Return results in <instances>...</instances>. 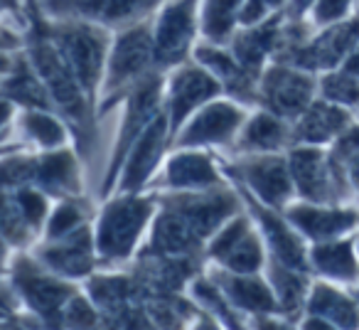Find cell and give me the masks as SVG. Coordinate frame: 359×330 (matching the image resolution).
<instances>
[{
	"instance_id": "cb8c5ba5",
	"label": "cell",
	"mask_w": 359,
	"mask_h": 330,
	"mask_svg": "<svg viewBox=\"0 0 359 330\" xmlns=\"http://www.w3.org/2000/svg\"><path fill=\"white\" fill-rule=\"evenodd\" d=\"M215 284L222 289V293L229 298V303L239 310L254 315H273L278 313V301L266 279L256 274H231V271H217Z\"/></svg>"
},
{
	"instance_id": "ee69618b",
	"label": "cell",
	"mask_w": 359,
	"mask_h": 330,
	"mask_svg": "<svg viewBox=\"0 0 359 330\" xmlns=\"http://www.w3.org/2000/svg\"><path fill=\"white\" fill-rule=\"evenodd\" d=\"M315 0H288V8H285V20L290 22H305L308 20V13L313 8Z\"/></svg>"
},
{
	"instance_id": "5bb4252c",
	"label": "cell",
	"mask_w": 359,
	"mask_h": 330,
	"mask_svg": "<svg viewBox=\"0 0 359 330\" xmlns=\"http://www.w3.org/2000/svg\"><path fill=\"white\" fill-rule=\"evenodd\" d=\"M244 104L234 99H215L190 116L180 133L172 138L175 148H210V145H234L246 124Z\"/></svg>"
},
{
	"instance_id": "7dc6e473",
	"label": "cell",
	"mask_w": 359,
	"mask_h": 330,
	"mask_svg": "<svg viewBox=\"0 0 359 330\" xmlns=\"http://www.w3.org/2000/svg\"><path fill=\"white\" fill-rule=\"evenodd\" d=\"M342 70H347L349 74H354L359 79V45L352 50V55L344 60V65H342Z\"/></svg>"
},
{
	"instance_id": "e0dca14e",
	"label": "cell",
	"mask_w": 359,
	"mask_h": 330,
	"mask_svg": "<svg viewBox=\"0 0 359 330\" xmlns=\"http://www.w3.org/2000/svg\"><path fill=\"white\" fill-rule=\"evenodd\" d=\"M35 256L62 279H84L96 269V239L89 225H81L62 239H45Z\"/></svg>"
},
{
	"instance_id": "6da1fadb",
	"label": "cell",
	"mask_w": 359,
	"mask_h": 330,
	"mask_svg": "<svg viewBox=\"0 0 359 330\" xmlns=\"http://www.w3.org/2000/svg\"><path fill=\"white\" fill-rule=\"evenodd\" d=\"M25 13H27V32H25L27 60L35 67L40 79L45 81L47 91L52 96V104H55V111L74 131L76 140H79V153L89 155L96 136L94 131L96 104L89 99L81 81L76 79L74 70L67 65L62 52L57 50V45L50 40V35L42 27L40 3L37 0H27Z\"/></svg>"
},
{
	"instance_id": "f546056e",
	"label": "cell",
	"mask_w": 359,
	"mask_h": 330,
	"mask_svg": "<svg viewBox=\"0 0 359 330\" xmlns=\"http://www.w3.org/2000/svg\"><path fill=\"white\" fill-rule=\"evenodd\" d=\"M244 0H202L200 37L215 45H229L239 30V13Z\"/></svg>"
},
{
	"instance_id": "7402d4cb",
	"label": "cell",
	"mask_w": 359,
	"mask_h": 330,
	"mask_svg": "<svg viewBox=\"0 0 359 330\" xmlns=\"http://www.w3.org/2000/svg\"><path fill=\"white\" fill-rule=\"evenodd\" d=\"M163 185L170 190H207L222 185V173L202 148H180L165 163Z\"/></svg>"
},
{
	"instance_id": "d6a6232c",
	"label": "cell",
	"mask_w": 359,
	"mask_h": 330,
	"mask_svg": "<svg viewBox=\"0 0 359 330\" xmlns=\"http://www.w3.org/2000/svg\"><path fill=\"white\" fill-rule=\"evenodd\" d=\"M264 244H266L264 237L251 227L239 239V244H236L224 259L217 261V266H222L224 271H231V274H256V271L266 264Z\"/></svg>"
},
{
	"instance_id": "d6986e66",
	"label": "cell",
	"mask_w": 359,
	"mask_h": 330,
	"mask_svg": "<svg viewBox=\"0 0 359 330\" xmlns=\"http://www.w3.org/2000/svg\"><path fill=\"white\" fill-rule=\"evenodd\" d=\"M192 60L200 62L205 70L219 79L229 99L239 101L244 106L259 104V79L241 67V62L234 57L229 45H215V42L200 40L192 52Z\"/></svg>"
},
{
	"instance_id": "ffe728a7",
	"label": "cell",
	"mask_w": 359,
	"mask_h": 330,
	"mask_svg": "<svg viewBox=\"0 0 359 330\" xmlns=\"http://www.w3.org/2000/svg\"><path fill=\"white\" fill-rule=\"evenodd\" d=\"M280 40H283V13L266 20L264 25L239 27L231 37L229 50L234 52V57L249 74L261 79L264 70L280 52Z\"/></svg>"
},
{
	"instance_id": "d4e9b609",
	"label": "cell",
	"mask_w": 359,
	"mask_h": 330,
	"mask_svg": "<svg viewBox=\"0 0 359 330\" xmlns=\"http://www.w3.org/2000/svg\"><path fill=\"white\" fill-rule=\"evenodd\" d=\"M288 145H293V126H290V121L261 109L246 119L234 148L241 155H254L278 153V150L288 148Z\"/></svg>"
},
{
	"instance_id": "74e56055",
	"label": "cell",
	"mask_w": 359,
	"mask_h": 330,
	"mask_svg": "<svg viewBox=\"0 0 359 330\" xmlns=\"http://www.w3.org/2000/svg\"><path fill=\"white\" fill-rule=\"evenodd\" d=\"M35 171L37 155L6 153V158H3V183H6V190H18L22 185H32L35 183Z\"/></svg>"
},
{
	"instance_id": "816d5d0a",
	"label": "cell",
	"mask_w": 359,
	"mask_h": 330,
	"mask_svg": "<svg viewBox=\"0 0 359 330\" xmlns=\"http://www.w3.org/2000/svg\"><path fill=\"white\" fill-rule=\"evenodd\" d=\"M357 298H359V291H357Z\"/></svg>"
},
{
	"instance_id": "52a82bcc",
	"label": "cell",
	"mask_w": 359,
	"mask_h": 330,
	"mask_svg": "<svg viewBox=\"0 0 359 330\" xmlns=\"http://www.w3.org/2000/svg\"><path fill=\"white\" fill-rule=\"evenodd\" d=\"M202 0H168L153 18V45L158 72H170L192 60L200 35Z\"/></svg>"
},
{
	"instance_id": "681fc988",
	"label": "cell",
	"mask_w": 359,
	"mask_h": 330,
	"mask_svg": "<svg viewBox=\"0 0 359 330\" xmlns=\"http://www.w3.org/2000/svg\"><path fill=\"white\" fill-rule=\"evenodd\" d=\"M266 3L273 13H285V8H288V0H266Z\"/></svg>"
},
{
	"instance_id": "603a6c76",
	"label": "cell",
	"mask_w": 359,
	"mask_h": 330,
	"mask_svg": "<svg viewBox=\"0 0 359 330\" xmlns=\"http://www.w3.org/2000/svg\"><path fill=\"white\" fill-rule=\"evenodd\" d=\"M32 185H37L57 200L81 197V176L76 155L69 148L42 150L37 155V171Z\"/></svg>"
},
{
	"instance_id": "5b68a950",
	"label": "cell",
	"mask_w": 359,
	"mask_h": 330,
	"mask_svg": "<svg viewBox=\"0 0 359 330\" xmlns=\"http://www.w3.org/2000/svg\"><path fill=\"white\" fill-rule=\"evenodd\" d=\"M123 121H121L118 138H116L114 153L109 160V171H106L104 185L101 192L109 195L111 190H116L118 183L121 168H123L126 158H128L130 148L135 145V140L145 133L153 119L165 109V72H153L150 77H145L138 86L128 91V96L123 99Z\"/></svg>"
},
{
	"instance_id": "f35d334b",
	"label": "cell",
	"mask_w": 359,
	"mask_h": 330,
	"mask_svg": "<svg viewBox=\"0 0 359 330\" xmlns=\"http://www.w3.org/2000/svg\"><path fill=\"white\" fill-rule=\"evenodd\" d=\"M62 325H65L67 330H101L99 308H96L94 301L76 293L74 298L67 303L65 315H62Z\"/></svg>"
},
{
	"instance_id": "4316f807",
	"label": "cell",
	"mask_w": 359,
	"mask_h": 330,
	"mask_svg": "<svg viewBox=\"0 0 359 330\" xmlns=\"http://www.w3.org/2000/svg\"><path fill=\"white\" fill-rule=\"evenodd\" d=\"M205 242L195 235L177 212L163 210L155 215L153 230H150V244L145 254H163V256H195V251L202 249Z\"/></svg>"
},
{
	"instance_id": "9a60e30c",
	"label": "cell",
	"mask_w": 359,
	"mask_h": 330,
	"mask_svg": "<svg viewBox=\"0 0 359 330\" xmlns=\"http://www.w3.org/2000/svg\"><path fill=\"white\" fill-rule=\"evenodd\" d=\"M236 190H239L249 215L254 217L256 225H259L261 237H264L266 246L271 249V259L280 261V264H285V266H293V269L308 271L310 269V249H305V244H303L305 237L290 225L285 212L264 205V202L256 200L246 187L236 185Z\"/></svg>"
},
{
	"instance_id": "e575fe53",
	"label": "cell",
	"mask_w": 359,
	"mask_h": 330,
	"mask_svg": "<svg viewBox=\"0 0 359 330\" xmlns=\"http://www.w3.org/2000/svg\"><path fill=\"white\" fill-rule=\"evenodd\" d=\"M6 195L13 200V205L18 207L25 222L32 227V230H42L47 220H50V195L45 190H40L37 185H22L18 190H6Z\"/></svg>"
},
{
	"instance_id": "7c38bea8",
	"label": "cell",
	"mask_w": 359,
	"mask_h": 330,
	"mask_svg": "<svg viewBox=\"0 0 359 330\" xmlns=\"http://www.w3.org/2000/svg\"><path fill=\"white\" fill-rule=\"evenodd\" d=\"M224 171L234 178L236 185L246 187L256 200L273 210H285L295 197L288 158L278 153L244 155L236 163L224 165Z\"/></svg>"
},
{
	"instance_id": "277c9868",
	"label": "cell",
	"mask_w": 359,
	"mask_h": 330,
	"mask_svg": "<svg viewBox=\"0 0 359 330\" xmlns=\"http://www.w3.org/2000/svg\"><path fill=\"white\" fill-rule=\"evenodd\" d=\"M153 72H158L153 45V20H143L138 25L116 30L109 62H106V77L104 84H101L99 114H106L111 106L123 101L128 91L138 86Z\"/></svg>"
},
{
	"instance_id": "2e32d148",
	"label": "cell",
	"mask_w": 359,
	"mask_h": 330,
	"mask_svg": "<svg viewBox=\"0 0 359 330\" xmlns=\"http://www.w3.org/2000/svg\"><path fill=\"white\" fill-rule=\"evenodd\" d=\"M172 140V131H170V116L168 111H160L153 119V124L145 128V133L135 140L130 148L128 158H126L123 168H121L118 183H116V192H140L150 183V178L158 171L160 160L165 155V148Z\"/></svg>"
},
{
	"instance_id": "484cf974",
	"label": "cell",
	"mask_w": 359,
	"mask_h": 330,
	"mask_svg": "<svg viewBox=\"0 0 359 330\" xmlns=\"http://www.w3.org/2000/svg\"><path fill=\"white\" fill-rule=\"evenodd\" d=\"M310 269L332 284H354L359 279V254L354 237H339V239L313 244Z\"/></svg>"
},
{
	"instance_id": "bcb514c9",
	"label": "cell",
	"mask_w": 359,
	"mask_h": 330,
	"mask_svg": "<svg viewBox=\"0 0 359 330\" xmlns=\"http://www.w3.org/2000/svg\"><path fill=\"white\" fill-rule=\"evenodd\" d=\"M300 330H339V328L334 323H330V320L320 318V315H308L303 320V325H300Z\"/></svg>"
},
{
	"instance_id": "4fadbf2b",
	"label": "cell",
	"mask_w": 359,
	"mask_h": 330,
	"mask_svg": "<svg viewBox=\"0 0 359 330\" xmlns=\"http://www.w3.org/2000/svg\"><path fill=\"white\" fill-rule=\"evenodd\" d=\"M219 94H224V86L200 62L187 60L175 70H170V74L165 77V111L170 116L172 138L190 121L195 111H200L210 101L219 99Z\"/></svg>"
},
{
	"instance_id": "ba28073f",
	"label": "cell",
	"mask_w": 359,
	"mask_h": 330,
	"mask_svg": "<svg viewBox=\"0 0 359 330\" xmlns=\"http://www.w3.org/2000/svg\"><path fill=\"white\" fill-rule=\"evenodd\" d=\"M13 281H15L18 298L27 303V308L52 330H62V315L72 298L76 296V289L69 284V279H62L55 271H50L40 259H30V256H18L15 271H13Z\"/></svg>"
},
{
	"instance_id": "d590c367",
	"label": "cell",
	"mask_w": 359,
	"mask_h": 330,
	"mask_svg": "<svg viewBox=\"0 0 359 330\" xmlns=\"http://www.w3.org/2000/svg\"><path fill=\"white\" fill-rule=\"evenodd\" d=\"M81 225H86V210L79 202V197L60 200V205L50 212L45 239H62V237H67L74 230H79Z\"/></svg>"
},
{
	"instance_id": "8fae6325",
	"label": "cell",
	"mask_w": 359,
	"mask_h": 330,
	"mask_svg": "<svg viewBox=\"0 0 359 330\" xmlns=\"http://www.w3.org/2000/svg\"><path fill=\"white\" fill-rule=\"evenodd\" d=\"M40 8L55 20H86L109 30L153 20L168 0H37Z\"/></svg>"
},
{
	"instance_id": "9c48e42d",
	"label": "cell",
	"mask_w": 359,
	"mask_h": 330,
	"mask_svg": "<svg viewBox=\"0 0 359 330\" xmlns=\"http://www.w3.org/2000/svg\"><path fill=\"white\" fill-rule=\"evenodd\" d=\"M318 99V74L273 60L259 79V106L285 121H298Z\"/></svg>"
},
{
	"instance_id": "b9f144b4",
	"label": "cell",
	"mask_w": 359,
	"mask_h": 330,
	"mask_svg": "<svg viewBox=\"0 0 359 330\" xmlns=\"http://www.w3.org/2000/svg\"><path fill=\"white\" fill-rule=\"evenodd\" d=\"M273 13L269 8L266 0H244V6H241V13H239V27H256V25H264L266 20H271Z\"/></svg>"
},
{
	"instance_id": "836d02e7",
	"label": "cell",
	"mask_w": 359,
	"mask_h": 330,
	"mask_svg": "<svg viewBox=\"0 0 359 330\" xmlns=\"http://www.w3.org/2000/svg\"><path fill=\"white\" fill-rule=\"evenodd\" d=\"M318 94L320 99L330 101V104L352 111L359 106V79L342 67L332 72H323V74H318Z\"/></svg>"
},
{
	"instance_id": "f1b7e54d",
	"label": "cell",
	"mask_w": 359,
	"mask_h": 330,
	"mask_svg": "<svg viewBox=\"0 0 359 330\" xmlns=\"http://www.w3.org/2000/svg\"><path fill=\"white\" fill-rule=\"evenodd\" d=\"M62 116L45 109H18V131L27 136L40 150L65 148L69 140V128Z\"/></svg>"
},
{
	"instance_id": "8d00e7d4",
	"label": "cell",
	"mask_w": 359,
	"mask_h": 330,
	"mask_svg": "<svg viewBox=\"0 0 359 330\" xmlns=\"http://www.w3.org/2000/svg\"><path fill=\"white\" fill-rule=\"evenodd\" d=\"M251 220L254 217L251 215H244V212H239V215H234L229 222H226L224 227H222L219 232H217L215 237H212L210 242H207V256H210L212 261H222L226 254H229L231 249H234L236 244H239V239L246 235V232L251 230Z\"/></svg>"
},
{
	"instance_id": "1f68e13d",
	"label": "cell",
	"mask_w": 359,
	"mask_h": 330,
	"mask_svg": "<svg viewBox=\"0 0 359 330\" xmlns=\"http://www.w3.org/2000/svg\"><path fill=\"white\" fill-rule=\"evenodd\" d=\"M140 284L133 281L130 276H118V274H104L94 276L89 281V296L96 303L99 310H118L123 305H128V301L138 293Z\"/></svg>"
},
{
	"instance_id": "f907efd6",
	"label": "cell",
	"mask_w": 359,
	"mask_h": 330,
	"mask_svg": "<svg viewBox=\"0 0 359 330\" xmlns=\"http://www.w3.org/2000/svg\"><path fill=\"white\" fill-rule=\"evenodd\" d=\"M354 244H357V254H359V235L354 237Z\"/></svg>"
},
{
	"instance_id": "3957f363",
	"label": "cell",
	"mask_w": 359,
	"mask_h": 330,
	"mask_svg": "<svg viewBox=\"0 0 359 330\" xmlns=\"http://www.w3.org/2000/svg\"><path fill=\"white\" fill-rule=\"evenodd\" d=\"M158 197H145L140 192H116L106 202L94 227L99 264H123L138 249V242L148 225L155 220Z\"/></svg>"
},
{
	"instance_id": "83f0119b",
	"label": "cell",
	"mask_w": 359,
	"mask_h": 330,
	"mask_svg": "<svg viewBox=\"0 0 359 330\" xmlns=\"http://www.w3.org/2000/svg\"><path fill=\"white\" fill-rule=\"evenodd\" d=\"M308 310L310 315H320L334 323L339 330H359V298L347 296L342 289L327 281L310 286Z\"/></svg>"
},
{
	"instance_id": "f6af8a7d",
	"label": "cell",
	"mask_w": 359,
	"mask_h": 330,
	"mask_svg": "<svg viewBox=\"0 0 359 330\" xmlns=\"http://www.w3.org/2000/svg\"><path fill=\"white\" fill-rule=\"evenodd\" d=\"M254 330H295V328L290 323H285V320L273 318V315H256Z\"/></svg>"
},
{
	"instance_id": "8992f818",
	"label": "cell",
	"mask_w": 359,
	"mask_h": 330,
	"mask_svg": "<svg viewBox=\"0 0 359 330\" xmlns=\"http://www.w3.org/2000/svg\"><path fill=\"white\" fill-rule=\"evenodd\" d=\"M288 165L298 200L325 205H342L352 200L344 171L332 160L330 150H323L320 145H290Z\"/></svg>"
},
{
	"instance_id": "44dd1931",
	"label": "cell",
	"mask_w": 359,
	"mask_h": 330,
	"mask_svg": "<svg viewBox=\"0 0 359 330\" xmlns=\"http://www.w3.org/2000/svg\"><path fill=\"white\" fill-rule=\"evenodd\" d=\"M352 126L349 109L315 99L298 121H293V145H327L334 143Z\"/></svg>"
},
{
	"instance_id": "ab89813d",
	"label": "cell",
	"mask_w": 359,
	"mask_h": 330,
	"mask_svg": "<svg viewBox=\"0 0 359 330\" xmlns=\"http://www.w3.org/2000/svg\"><path fill=\"white\" fill-rule=\"evenodd\" d=\"M352 3L354 0H315L308 13L310 27L320 30V27L347 20V18L352 15Z\"/></svg>"
},
{
	"instance_id": "4dcf8cb0",
	"label": "cell",
	"mask_w": 359,
	"mask_h": 330,
	"mask_svg": "<svg viewBox=\"0 0 359 330\" xmlns=\"http://www.w3.org/2000/svg\"><path fill=\"white\" fill-rule=\"evenodd\" d=\"M269 284L276 293L280 313L295 315L303 310V305H308L310 286L305 271L293 269V266H285L280 261L271 259L269 261Z\"/></svg>"
},
{
	"instance_id": "30bf717a",
	"label": "cell",
	"mask_w": 359,
	"mask_h": 330,
	"mask_svg": "<svg viewBox=\"0 0 359 330\" xmlns=\"http://www.w3.org/2000/svg\"><path fill=\"white\" fill-rule=\"evenodd\" d=\"M241 195L229 187H207V190H172L158 197L160 207L177 212L195 230L202 242H210L234 215H239Z\"/></svg>"
},
{
	"instance_id": "ac0fdd59",
	"label": "cell",
	"mask_w": 359,
	"mask_h": 330,
	"mask_svg": "<svg viewBox=\"0 0 359 330\" xmlns=\"http://www.w3.org/2000/svg\"><path fill=\"white\" fill-rule=\"evenodd\" d=\"M290 225L313 244L347 237L359 225V212L344 205H325V202H290L285 207Z\"/></svg>"
},
{
	"instance_id": "c3c4849f",
	"label": "cell",
	"mask_w": 359,
	"mask_h": 330,
	"mask_svg": "<svg viewBox=\"0 0 359 330\" xmlns=\"http://www.w3.org/2000/svg\"><path fill=\"white\" fill-rule=\"evenodd\" d=\"M6 330H42L40 325H32V323H27V320H22L20 315L18 318H8V323H6Z\"/></svg>"
},
{
	"instance_id": "7a4b0ae2",
	"label": "cell",
	"mask_w": 359,
	"mask_h": 330,
	"mask_svg": "<svg viewBox=\"0 0 359 330\" xmlns=\"http://www.w3.org/2000/svg\"><path fill=\"white\" fill-rule=\"evenodd\" d=\"M42 27L62 52L67 65L74 70L76 79L81 81L99 111V94L106 77L111 42H114V37L109 35L111 30L86 20H55L45 11H42Z\"/></svg>"
},
{
	"instance_id": "7bdbcfd3",
	"label": "cell",
	"mask_w": 359,
	"mask_h": 330,
	"mask_svg": "<svg viewBox=\"0 0 359 330\" xmlns=\"http://www.w3.org/2000/svg\"><path fill=\"white\" fill-rule=\"evenodd\" d=\"M334 163L344 171V180H347V187H349V192H352V200L354 197L359 200V153H354L352 158L342 160V163H339V160H334Z\"/></svg>"
},
{
	"instance_id": "60d3db41",
	"label": "cell",
	"mask_w": 359,
	"mask_h": 330,
	"mask_svg": "<svg viewBox=\"0 0 359 330\" xmlns=\"http://www.w3.org/2000/svg\"><path fill=\"white\" fill-rule=\"evenodd\" d=\"M6 210H3V235H6V242L11 246H25L30 244V239L35 237V230L25 222V217L18 212V207L13 205V200L6 195Z\"/></svg>"
}]
</instances>
